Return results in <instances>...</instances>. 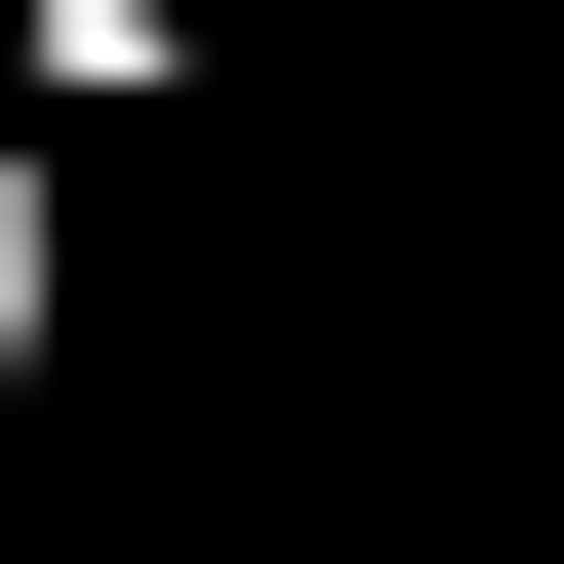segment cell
<instances>
[{"mask_svg": "<svg viewBox=\"0 0 564 564\" xmlns=\"http://www.w3.org/2000/svg\"><path fill=\"white\" fill-rule=\"evenodd\" d=\"M41 364H82V121H0V444H41Z\"/></svg>", "mask_w": 564, "mask_h": 564, "instance_id": "cell-1", "label": "cell"}, {"mask_svg": "<svg viewBox=\"0 0 564 564\" xmlns=\"http://www.w3.org/2000/svg\"><path fill=\"white\" fill-rule=\"evenodd\" d=\"M0 121H41V0H0Z\"/></svg>", "mask_w": 564, "mask_h": 564, "instance_id": "cell-2", "label": "cell"}]
</instances>
